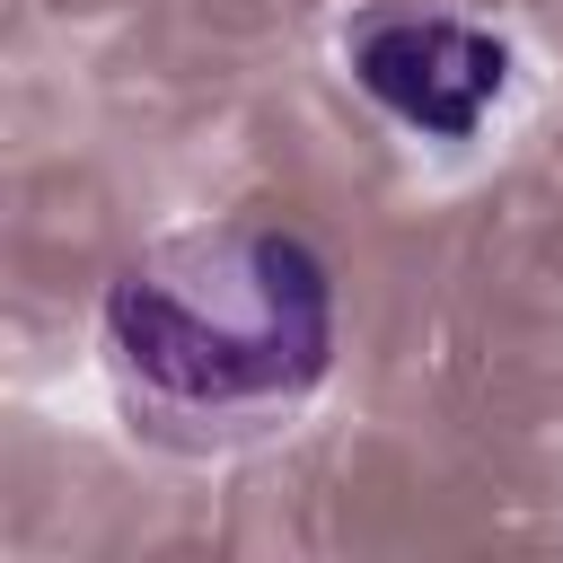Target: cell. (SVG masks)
Returning <instances> with one entry per match:
<instances>
[{
  "mask_svg": "<svg viewBox=\"0 0 563 563\" xmlns=\"http://www.w3.org/2000/svg\"><path fill=\"white\" fill-rule=\"evenodd\" d=\"M123 405L185 449L290 422L334 361V273L273 220L158 238L106 290Z\"/></svg>",
  "mask_w": 563,
  "mask_h": 563,
  "instance_id": "obj_1",
  "label": "cell"
},
{
  "mask_svg": "<svg viewBox=\"0 0 563 563\" xmlns=\"http://www.w3.org/2000/svg\"><path fill=\"white\" fill-rule=\"evenodd\" d=\"M352 79L431 141H466L510 79V53L449 9H369L352 26Z\"/></svg>",
  "mask_w": 563,
  "mask_h": 563,
  "instance_id": "obj_2",
  "label": "cell"
}]
</instances>
